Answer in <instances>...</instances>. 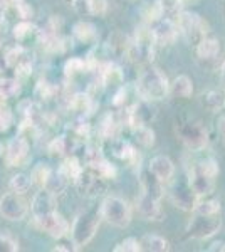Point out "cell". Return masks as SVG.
<instances>
[{"mask_svg":"<svg viewBox=\"0 0 225 252\" xmlns=\"http://www.w3.org/2000/svg\"><path fill=\"white\" fill-rule=\"evenodd\" d=\"M74 129H76L77 133H79L81 136H83L84 133H88V131H89V125H88V121H86L84 118H79V120L76 121Z\"/></svg>","mask_w":225,"mask_h":252,"instance_id":"obj_46","label":"cell"},{"mask_svg":"<svg viewBox=\"0 0 225 252\" xmlns=\"http://www.w3.org/2000/svg\"><path fill=\"white\" fill-rule=\"evenodd\" d=\"M19 111L26 120H34V116L37 115V104L31 99H26L19 104Z\"/></svg>","mask_w":225,"mask_h":252,"instance_id":"obj_41","label":"cell"},{"mask_svg":"<svg viewBox=\"0 0 225 252\" xmlns=\"http://www.w3.org/2000/svg\"><path fill=\"white\" fill-rule=\"evenodd\" d=\"M113 153L114 157H118L121 161H126L129 166H134V168H140V153L136 152V148L129 143V141L125 140H116L113 143Z\"/></svg>","mask_w":225,"mask_h":252,"instance_id":"obj_19","label":"cell"},{"mask_svg":"<svg viewBox=\"0 0 225 252\" xmlns=\"http://www.w3.org/2000/svg\"><path fill=\"white\" fill-rule=\"evenodd\" d=\"M136 209L141 217L146 219V220L160 222L165 219V210L160 205V200H155V198H151L150 195H146V193H141L140 197L136 198Z\"/></svg>","mask_w":225,"mask_h":252,"instance_id":"obj_16","label":"cell"},{"mask_svg":"<svg viewBox=\"0 0 225 252\" xmlns=\"http://www.w3.org/2000/svg\"><path fill=\"white\" fill-rule=\"evenodd\" d=\"M31 146L24 136L12 138L5 148V161L9 166H24L27 163L29 155H31Z\"/></svg>","mask_w":225,"mask_h":252,"instance_id":"obj_14","label":"cell"},{"mask_svg":"<svg viewBox=\"0 0 225 252\" xmlns=\"http://www.w3.org/2000/svg\"><path fill=\"white\" fill-rule=\"evenodd\" d=\"M12 123V113L0 104V131H5Z\"/></svg>","mask_w":225,"mask_h":252,"instance_id":"obj_44","label":"cell"},{"mask_svg":"<svg viewBox=\"0 0 225 252\" xmlns=\"http://www.w3.org/2000/svg\"><path fill=\"white\" fill-rule=\"evenodd\" d=\"M202 103L210 111H220V109L225 108V91H220V89L207 91L202 96Z\"/></svg>","mask_w":225,"mask_h":252,"instance_id":"obj_27","label":"cell"},{"mask_svg":"<svg viewBox=\"0 0 225 252\" xmlns=\"http://www.w3.org/2000/svg\"><path fill=\"white\" fill-rule=\"evenodd\" d=\"M83 168L84 166L81 165V161H79V158H76V157H67L66 160L63 161V165H61V168H59V172L64 175V177L67 178L69 182H74L77 177L81 175V172H83Z\"/></svg>","mask_w":225,"mask_h":252,"instance_id":"obj_28","label":"cell"},{"mask_svg":"<svg viewBox=\"0 0 225 252\" xmlns=\"http://www.w3.org/2000/svg\"><path fill=\"white\" fill-rule=\"evenodd\" d=\"M51 173H52L51 166H47L46 163H37V165L34 166V170H32V173H31L32 184L39 185L40 189H42V187L47 184V180H49V177H51Z\"/></svg>","mask_w":225,"mask_h":252,"instance_id":"obj_33","label":"cell"},{"mask_svg":"<svg viewBox=\"0 0 225 252\" xmlns=\"http://www.w3.org/2000/svg\"><path fill=\"white\" fill-rule=\"evenodd\" d=\"M37 227L40 230H44L46 234H49L54 239H63L69 234V222L64 219V215H61L59 212H49L46 215H40L35 217Z\"/></svg>","mask_w":225,"mask_h":252,"instance_id":"obj_11","label":"cell"},{"mask_svg":"<svg viewBox=\"0 0 225 252\" xmlns=\"http://www.w3.org/2000/svg\"><path fill=\"white\" fill-rule=\"evenodd\" d=\"M54 86H51L49 83H44V81H40L39 86H37V96H40L42 99H49V97L54 96Z\"/></svg>","mask_w":225,"mask_h":252,"instance_id":"obj_45","label":"cell"},{"mask_svg":"<svg viewBox=\"0 0 225 252\" xmlns=\"http://www.w3.org/2000/svg\"><path fill=\"white\" fill-rule=\"evenodd\" d=\"M27 214V204L22 195L9 192L0 198V215L7 220H22Z\"/></svg>","mask_w":225,"mask_h":252,"instance_id":"obj_13","label":"cell"},{"mask_svg":"<svg viewBox=\"0 0 225 252\" xmlns=\"http://www.w3.org/2000/svg\"><path fill=\"white\" fill-rule=\"evenodd\" d=\"M49 152H51L52 155H63V153H66L67 152V140L64 136L52 140V143L49 145Z\"/></svg>","mask_w":225,"mask_h":252,"instance_id":"obj_43","label":"cell"},{"mask_svg":"<svg viewBox=\"0 0 225 252\" xmlns=\"http://www.w3.org/2000/svg\"><path fill=\"white\" fill-rule=\"evenodd\" d=\"M113 251L114 252H138V251H141V244L136 237H126L125 241L118 242Z\"/></svg>","mask_w":225,"mask_h":252,"instance_id":"obj_39","label":"cell"},{"mask_svg":"<svg viewBox=\"0 0 225 252\" xmlns=\"http://www.w3.org/2000/svg\"><path fill=\"white\" fill-rule=\"evenodd\" d=\"M155 118H157V108L153 106V101L141 99L140 103L133 104L126 111V123L133 129L140 128V126H148Z\"/></svg>","mask_w":225,"mask_h":252,"instance_id":"obj_12","label":"cell"},{"mask_svg":"<svg viewBox=\"0 0 225 252\" xmlns=\"http://www.w3.org/2000/svg\"><path fill=\"white\" fill-rule=\"evenodd\" d=\"M79 192L86 197H99L106 192V178L101 177L96 170L93 168H83L79 177L74 180Z\"/></svg>","mask_w":225,"mask_h":252,"instance_id":"obj_10","label":"cell"},{"mask_svg":"<svg viewBox=\"0 0 225 252\" xmlns=\"http://www.w3.org/2000/svg\"><path fill=\"white\" fill-rule=\"evenodd\" d=\"M71 108L76 109V111H79V113L89 111V109L93 108L91 96L84 94V93H79V94H76L74 97H72V101H71Z\"/></svg>","mask_w":225,"mask_h":252,"instance_id":"obj_37","label":"cell"},{"mask_svg":"<svg viewBox=\"0 0 225 252\" xmlns=\"http://www.w3.org/2000/svg\"><path fill=\"white\" fill-rule=\"evenodd\" d=\"M187 178H188V184L193 189V192L198 195L200 198L202 197H207L214 192L215 189V178H210L208 175H205L203 172H200L197 168V165L192 166L187 173Z\"/></svg>","mask_w":225,"mask_h":252,"instance_id":"obj_15","label":"cell"},{"mask_svg":"<svg viewBox=\"0 0 225 252\" xmlns=\"http://www.w3.org/2000/svg\"><path fill=\"white\" fill-rule=\"evenodd\" d=\"M64 2H66V3H69V5H72V3H74L76 0H64Z\"/></svg>","mask_w":225,"mask_h":252,"instance_id":"obj_51","label":"cell"},{"mask_svg":"<svg viewBox=\"0 0 225 252\" xmlns=\"http://www.w3.org/2000/svg\"><path fill=\"white\" fill-rule=\"evenodd\" d=\"M170 94L173 97H183V99L190 97L193 94V83H192V79L185 74L177 76L170 83Z\"/></svg>","mask_w":225,"mask_h":252,"instance_id":"obj_23","label":"cell"},{"mask_svg":"<svg viewBox=\"0 0 225 252\" xmlns=\"http://www.w3.org/2000/svg\"><path fill=\"white\" fill-rule=\"evenodd\" d=\"M185 2L187 0H157V10L161 15L170 17V15L178 14Z\"/></svg>","mask_w":225,"mask_h":252,"instance_id":"obj_31","label":"cell"},{"mask_svg":"<svg viewBox=\"0 0 225 252\" xmlns=\"http://www.w3.org/2000/svg\"><path fill=\"white\" fill-rule=\"evenodd\" d=\"M177 27L178 32L183 35L187 44L197 46L202 39L207 37L208 26L202 19V15L192 10H180L177 14Z\"/></svg>","mask_w":225,"mask_h":252,"instance_id":"obj_3","label":"cell"},{"mask_svg":"<svg viewBox=\"0 0 225 252\" xmlns=\"http://www.w3.org/2000/svg\"><path fill=\"white\" fill-rule=\"evenodd\" d=\"M136 93L145 101H161L170 94V83L158 67H146L136 83Z\"/></svg>","mask_w":225,"mask_h":252,"instance_id":"obj_1","label":"cell"},{"mask_svg":"<svg viewBox=\"0 0 225 252\" xmlns=\"http://www.w3.org/2000/svg\"><path fill=\"white\" fill-rule=\"evenodd\" d=\"M101 220H103V215L99 209L84 210L74 219V223L69 230H71V239L77 249L88 246L93 241L101 225Z\"/></svg>","mask_w":225,"mask_h":252,"instance_id":"obj_2","label":"cell"},{"mask_svg":"<svg viewBox=\"0 0 225 252\" xmlns=\"http://www.w3.org/2000/svg\"><path fill=\"white\" fill-rule=\"evenodd\" d=\"M72 35H74V39H77L79 42L91 44L97 39V29L91 22L81 20V22L74 24V27H72Z\"/></svg>","mask_w":225,"mask_h":252,"instance_id":"obj_24","label":"cell"},{"mask_svg":"<svg viewBox=\"0 0 225 252\" xmlns=\"http://www.w3.org/2000/svg\"><path fill=\"white\" fill-rule=\"evenodd\" d=\"M31 210L34 214V217H40L49 212L56 210V195L51 193L47 189H40L37 193L34 195L31 204Z\"/></svg>","mask_w":225,"mask_h":252,"instance_id":"obj_18","label":"cell"},{"mask_svg":"<svg viewBox=\"0 0 225 252\" xmlns=\"http://www.w3.org/2000/svg\"><path fill=\"white\" fill-rule=\"evenodd\" d=\"M67 184H69V180L59 172V170H56V172L52 170V173H51V177H49L47 184L44 185L42 189H47L51 193L59 195V193H63L64 190H66Z\"/></svg>","mask_w":225,"mask_h":252,"instance_id":"obj_29","label":"cell"},{"mask_svg":"<svg viewBox=\"0 0 225 252\" xmlns=\"http://www.w3.org/2000/svg\"><path fill=\"white\" fill-rule=\"evenodd\" d=\"M20 91V84L14 78H0V101H7Z\"/></svg>","mask_w":225,"mask_h":252,"instance_id":"obj_30","label":"cell"},{"mask_svg":"<svg viewBox=\"0 0 225 252\" xmlns=\"http://www.w3.org/2000/svg\"><path fill=\"white\" fill-rule=\"evenodd\" d=\"M88 66H86V61L84 59H79V58H71L66 63V66H64V72H66L67 78H74V76L81 74V72H84Z\"/></svg>","mask_w":225,"mask_h":252,"instance_id":"obj_35","label":"cell"},{"mask_svg":"<svg viewBox=\"0 0 225 252\" xmlns=\"http://www.w3.org/2000/svg\"><path fill=\"white\" fill-rule=\"evenodd\" d=\"M155 40L153 35L148 27H140L136 29V34H134V39L128 42V49H126V54L128 58L133 61V63L138 64H146L153 61V54H155Z\"/></svg>","mask_w":225,"mask_h":252,"instance_id":"obj_7","label":"cell"},{"mask_svg":"<svg viewBox=\"0 0 225 252\" xmlns=\"http://www.w3.org/2000/svg\"><path fill=\"white\" fill-rule=\"evenodd\" d=\"M140 182H141L143 193L150 195L155 200H161V197L165 195V185H163L158 178H155V175H151L150 172L141 173Z\"/></svg>","mask_w":225,"mask_h":252,"instance_id":"obj_22","label":"cell"},{"mask_svg":"<svg viewBox=\"0 0 225 252\" xmlns=\"http://www.w3.org/2000/svg\"><path fill=\"white\" fill-rule=\"evenodd\" d=\"M148 172L155 175L163 185H168V182L175 177V165L166 155H157L150 160Z\"/></svg>","mask_w":225,"mask_h":252,"instance_id":"obj_17","label":"cell"},{"mask_svg":"<svg viewBox=\"0 0 225 252\" xmlns=\"http://www.w3.org/2000/svg\"><path fill=\"white\" fill-rule=\"evenodd\" d=\"M197 168L200 170V172L208 175L210 178H215L217 175H219V165H217V161L214 160V158H205V160L198 161Z\"/></svg>","mask_w":225,"mask_h":252,"instance_id":"obj_40","label":"cell"},{"mask_svg":"<svg viewBox=\"0 0 225 252\" xmlns=\"http://www.w3.org/2000/svg\"><path fill=\"white\" fill-rule=\"evenodd\" d=\"M195 51L200 61H215L220 54V42L215 37H205L195 46Z\"/></svg>","mask_w":225,"mask_h":252,"instance_id":"obj_21","label":"cell"},{"mask_svg":"<svg viewBox=\"0 0 225 252\" xmlns=\"http://www.w3.org/2000/svg\"><path fill=\"white\" fill-rule=\"evenodd\" d=\"M141 244V251H148V252H166L170 251V242L165 237L157 234H148L140 241Z\"/></svg>","mask_w":225,"mask_h":252,"instance_id":"obj_26","label":"cell"},{"mask_svg":"<svg viewBox=\"0 0 225 252\" xmlns=\"http://www.w3.org/2000/svg\"><path fill=\"white\" fill-rule=\"evenodd\" d=\"M101 215L109 225L116 229H125L131 222V207L121 197H106L99 207Z\"/></svg>","mask_w":225,"mask_h":252,"instance_id":"obj_6","label":"cell"},{"mask_svg":"<svg viewBox=\"0 0 225 252\" xmlns=\"http://www.w3.org/2000/svg\"><path fill=\"white\" fill-rule=\"evenodd\" d=\"M72 7L79 15H104L108 12V0H76Z\"/></svg>","mask_w":225,"mask_h":252,"instance_id":"obj_20","label":"cell"},{"mask_svg":"<svg viewBox=\"0 0 225 252\" xmlns=\"http://www.w3.org/2000/svg\"><path fill=\"white\" fill-rule=\"evenodd\" d=\"M19 242L10 235H0V252H17Z\"/></svg>","mask_w":225,"mask_h":252,"instance_id":"obj_42","label":"cell"},{"mask_svg":"<svg viewBox=\"0 0 225 252\" xmlns=\"http://www.w3.org/2000/svg\"><path fill=\"white\" fill-rule=\"evenodd\" d=\"M10 190L14 193H19V195H26L29 190H31V185H32V180L31 177L24 173H17L10 178Z\"/></svg>","mask_w":225,"mask_h":252,"instance_id":"obj_32","label":"cell"},{"mask_svg":"<svg viewBox=\"0 0 225 252\" xmlns=\"http://www.w3.org/2000/svg\"><path fill=\"white\" fill-rule=\"evenodd\" d=\"M148 29L151 32V35H153L155 44H158V46H170V44H173L177 40L178 35L177 22L171 20L170 17H166V15L161 14L155 15L150 20Z\"/></svg>","mask_w":225,"mask_h":252,"instance_id":"obj_9","label":"cell"},{"mask_svg":"<svg viewBox=\"0 0 225 252\" xmlns=\"http://www.w3.org/2000/svg\"><path fill=\"white\" fill-rule=\"evenodd\" d=\"M54 252H57V251H66V252H71V251H77V247L74 246V242L72 244H69V242H59L57 246L52 249Z\"/></svg>","mask_w":225,"mask_h":252,"instance_id":"obj_48","label":"cell"},{"mask_svg":"<svg viewBox=\"0 0 225 252\" xmlns=\"http://www.w3.org/2000/svg\"><path fill=\"white\" fill-rule=\"evenodd\" d=\"M192 2H195V0H192Z\"/></svg>","mask_w":225,"mask_h":252,"instance_id":"obj_52","label":"cell"},{"mask_svg":"<svg viewBox=\"0 0 225 252\" xmlns=\"http://www.w3.org/2000/svg\"><path fill=\"white\" fill-rule=\"evenodd\" d=\"M219 251L225 252V242H220V246H219Z\"/></svg>","mask_w":225,"mask_h":252,"instance_id":"obj_50","label":"cell"},{"mask_svg":"<svg viewBox=\"0 0 225 252\" xmlns=\"http://www.w3.org/2000/svg\"><path fill=\"white\" fill-rule=\"evenodd\" d=\"M14 37L17 42L26 44L31 39L39 37V27H35L31 20H20L17 26L14 27Z\"/></svg>","mask_w":225,"mask_h":252,"instance_id":"obj_25","label":"cell"},{"mask_svg":"<svg viewBox=\"0 0 225 252\" xmlns=\"http://www.w3.org/2000/svg\"><path fill=\"white\" fill-rule=\"evenodd\" d=\"M9 7V0H0V14Z\"/></svg>","mask_w":225,"mask_h":252,"instance_id":"obj_49","label":"cell"},{"mask_svg":"<svg viewBox=\"0 0 225 252\" xmlns=\"http://www.w3.org/2000/svg\"><path fill=\"white\" fill-rule=\"evenodd\" d=\"M222 229V217L219 214H198L192 212V219L187 225V235L197 241L210 239Z\"/></svg>","mask_w":225,"mask_h":252,"instance_id":"obj_5","label":"cell"},{"mask_svg":"<svg viewBox=\"0 0 225 252\" xmlns=\"http://www.w3.org/2000/svg\"><path fill=\"white\" fill-rule=\"evenodd\" d=\"M217 133L225 141V115H220L219 120H217Z\"/></svg>","mask_w":225,"mask_h":252,"instance_id":"obj_47","label":"cell"},{"mask_svg":"<svg viewBox=\"0 0 225 252\" xmlns=\"http://www.w3.org/2000/svg\"><path fill=\"white\" fill-rule=\"evenodd\" d=\"M192 212H198V214H219L220 212V200L219 198H198L197 205Z\"/></svg>","mask_w":225,"mask_h":252,"instance_id":"obj_34","label":"cell"},{"mask_svg":"<svg viewBox=\"0 0 225 252\" xmlns=\"http://www.w3.org/2000/svg\"><path fill=\"white\" fill-rule=\"evenodd\" d=\"M118 128H120V123L114 120V116L108 115L103 120V125H101V135H103V138H106V140H113L118 133Z\"/></svg>","mask_w":225,"mask_h":252,"instance_id":"obj_36","label":"cell"},{"mask_svg":"<svg viewBox=\"0 0 225 252\" xmlns=\"http://www.w3.org/2000/svg\"><path fill=\"white\" fill-rule=\"evenodd\" d=\"M168 197L170 202L173 204L177 209L180 210H185V212H192L195 209L198 202V195L193 192V189L188 184V178L187 175L183 177L177 178V180H171L168 182Z\"/></svg>","mask_w":225,"mask_h":252,"instance_id":"obj_8","label":"cell"},{"mask_svg":"<svg viewBox=\"0 0 225 252\" xmlns=\"http://www.w3.org/2000/svg\"><path fill=\"white\" fill-rule=\"evenodd\" d=\"M177 138L190 152H200L208 145V131L198 120H183L175 126Z\"/></svg>","mask_w":225,"mask_h":252,"instance_id":"obj_4","label":"cell"},{"mask_svg":"<svg viewBox=\"0 0 225 252\" xmlns=\"http://www.w3.org/2000/svg\"><path fill=\"white\" fill-rule=\"evenodd\" d=\"M133 131H134V135H136V140L140 141L143 146H153L155 131L150 126H140V128H134Z\"/></svg>","mask_w":225,"mask_h":252,"instance_id":"obj_38","label":"cell"}]
</instances>
